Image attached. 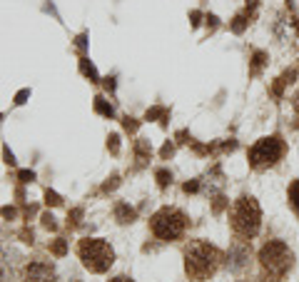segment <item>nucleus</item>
<instances>
[{
  "mask_svg": "<svg viewBox=\"0 0 299 282\" xmlns=\"http://www.w3.org/2000/svg\"><path fill=\"white\" fill-rule=\"evenodd\" d=\"M224 252L212 245L210 240H192L185 247V272L187 277L195 282L212 280L215 272L222 267Z\"/></svg>",
  "mask_w": 299,
  "mask_h": 282,
  "instance_id": "f257e3e1",
  "label": "nucleus"
},
{
  "mask_svg": "<svg viewBox=\"0 0 299 282\" xmlns=\"http://www.w3.org/2000/svg\"><path fill=\"white\" fill-rule=\"evenodd\" d=\"M257 262H259V267H262V272H264L267 280L279 282L294 270V250L284 240L272 237V240H267L259 247Z\"/></svg>",
  "mask_w": 299,
  "mask_h": 282,
  "instance_id": "f03ea898",
  "label": "nucleus"
},
{
  "mask_svg": "<svg viewBox=\"0 0 299 282\" xmlns=\"http://www.w3.org/2000/svg\"><path fill=\"white\" fill-rule=\"evenodd\" d=\"M229 227L234 232V237L239 240H254L262 230V208L257 203V198L252 195H239L232 208H229Z\"/></svg>",
  "mask_w": 299,
  "mask_h": 282,
  "instance_id": "7ed1b4c3",
  "label": "nucleus"
},
{
  "mask_svg": "<svg viewBox=\"0 0 299 282\" xmlns=\"http://www.w3.org/2000/svg\"><path fill=\"white\" fill-rule=\"evenodd\" d=\"M287 150H289V145L279 133L264 135V138L254 140V145L247 150V165L254 172H267V170L277 167L284 160Z\"/></svg>",
  "mask_w": 299,
  "mask_h": 282,
  "instance_id": "20e7f679",
  "label": "nucleus"
},
{
  "mask_svg": "<svg viewBox=\"0 0 299 282\" xmlns=\"http://www.w3.org/2000/svg\"><path fill=\"white\" fill-rule=\"evenodd\" d=\"M187 227H190V217L180 208L165 205V208H160L150 217V230L162 242H177V240H182L185 232H187Z\"/></svg>",
  "mask_w": 299,
  "mask_h": 282,
  "instance_id": "39448f33",
  "label": "nucleus"
},
{
  "mask_svg": "<svg viewBox=\"0 0 299 282\" xmlns=\"http://www.w3.org/2000/svg\"><path fill=\"white\" fill-rule=\"evenodd\" d=\"M77 257L90 272H107L115 262V250L100 237H85L77 242Z\"/></svg>",
  "mask_w": 299,
  "mask_h": 282,
  "instance_id": "423d86ee",
  "label": "nucleus"
},
{
  "mask_svg": "<svg viewBox=\"0 0 299 282\" xmlns=\"http://www.w3.org/2000/svg\"><path fill=\"white\" fill-rule=\"evenodd\" d=\"M249 265H252V245H249V240H239L237 237L229 245V250H227V267L234 275H239V272L249 270Z\"/></svg>",
  "mask_w": 299,
  "mask_h": 282,
  "instance_id": "0eeeda50",
  "label": "nucleus"
},
{
  "mask_svg": "<svg viewBox=\"0 0 299 282\" xmlns=\"http://www.w3.org/2000/svg\"><path fill=\"white\" fill-rule=\"evenodd\" d=\"M23 282H55V270L48 262H30L23 270Z\"/></svg>",
  "mask_w": 299,
  "mask_h": 282,
  "instance_id": "6e6552de",
  "label": "nucleus"
},
{
  "mask_svg": "<svg viewBox=\"0 0 299 282\" xmlns=\"http://www.w3.org/2000/svg\"><path fill=\"white\" fill-rule=\"evenodd\" d=\"M297 75H299V70L297 68H287V70L282 72L279 77H274V82L269 85V95L279 103L282 98H284V90L289 87V85H294V80H297Z\"/></svg>",
  "mask_w": 299,
  "mask_h": 282,
  "instance_id": "1a4fd4ad",
  "label": "nucleus"
},
{
  "mask_svg": "<svg viewBox=\"0 0 299 282\" xmlns=\"http://www.w3.org/2000/svg\"><path fill=\"white\" fill-rule=\"evenodd\" d=\"M267 65H269V55H267L264 50L254 48V50L249 53V77H257V75H262Z\"/></svg>",
  "mask_w": 299,
  "mask_h": 282,
  "instance_id": "9d476101",
  "label": "nucleus"
},
{
  "mask_svg": "<svg viewBox=\"0 0 299 282\" xmlns=\"http://www.w3.org/2000/svg\"><path fill=\"white\" fill-rule=\"evenodd\" d=\"M287 205L299 220V177L289 180V185H287Z\"/></svg>",
  "mask_w": 299,
  "mask_h": 282,
  "instance_id": "9b49d317",
  "label": "nucleus"
},
{
  "mask_svg": "<svg viewBox=\"0 0 299 282\" xmlns=\"http://www.w3.org/2000/svg\"><path fill=\"white\" fill-rule=\"evenodd\" d=\"M117 215L122 217L120 222H132V217H135V210H132V208H127V205H117Z\"/></svg>",
  "mask_w": 299,
  "mask_h": 282,
  "instance_id": "f8f14e48",
  "label": "nucleus"
},
{
  "mask_svg": "<svg viewBox=\"0 0 299 282\" xmlns=\"http://www.w3.org/2000/svg\"><path fill=\"white\" fill-rule=\"evenodd\" d=\"M157 182H160V187H167V185L172 182V172H167V170H157Z\"/></svg>",
  "mask_w": 299,
  "mask_h": 282,
  "instance_id": "ddd939ff",
  "label": "nucleus"
},
{
  "mask_svg": "<svg viewBox=\"0 0 299 282\" xmlns=\"http://www.w3.org/2000/svg\"><path fill=\"white\" fill-rule=\"evenodd\" d=\"M200 190V180H192V182H185V193H197Z\"/></svg>",
  "mask_w": 299,
  "mask_h": 282,
  "instance_id": "4468645a",
  "label": "nucleus"
},
{
  "mask_svg": "<svg viewBox=\"0 0 299 282\" xmlns=\"http://www.w3.org/2000/svg\"><path fill=\"white\" fill-rule=\"evenodd\" d=\"M107 282H135V280H130V277H125V275H117V277H112V280H107Z\"/></svg>",
  "mask_w": 299,
  "mask_h": 282,
  "instance_id": "2eb2a0df",
  "label": "nucleus"
},
{
  "mask_svg": "<svg viewBox=\"0 0 299 282\" xmlns=\"http://www.w3.org/2000/svg\"><path fill=\"white\" fill-rule=\"evenodd\" d=\"M20 177H23L25 182H30V180H33V172H20Z\"/></svg>",
  "mask_w": 299,
  "mask_h": 282,
  "instance_id": "dca6fc26",
  "label": "nucleus"
},
{
  "mask_svg": "<svg viewBox=\"0 0 299 282\" xmlns=\"http://www.w3.org/2000/svg\"><path fill=\"white\" fill-rule=\"evenodd\" d=\"M239 282H272V280H267V277H262V280H239Z\"/></svg>",
  "mask_w": 299,
  "mask_h": 282,
  "instance_id": "f3484780",
  "label": "nucleus"
}]
</instances>
